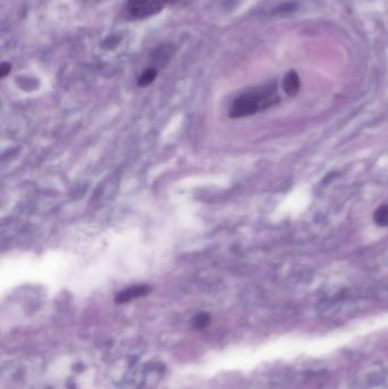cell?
Returning <instances> with one entry per match:
<instances>
[{"label": "cell", "instance_id": "cell-6", "mask_svg": "<svg viewBox=\"0 0 388 389\" xmlns=\"http://www.w3.org/2000/svg\"><path fill=\"white\" fill-rule=\"evenodd\" d=\"M156 76H157V71L154 70V69H149V70H146L144 73L141 74L140 78H139V81L138 83L140 87H146V85L151 84L153 81L155 80Z\"/></svg>", "mask_w": 388, "mask_h": 389}, {"label": "cell", "instance_id": "cell-2", "mask_svg": "<svg viewBox=\"0 0 388 389\" xmlns=\"http://www.w3.org/2000/svg\"><path fill=\"white\" fill-rule=\"evenodd\" d=\"M172 0H129L128 12L137 19H145L158 14Z\"/></svg>", "mask_w": 388, "mask_h": 389}, {"label": "cell", "instance_id": "cell-7", "mask_svg": "<svg viewBox=\"0 0 388 389\" xmlns=\"http://www.w3.org/2000/svg\"><path fill=\"white\" fill-rule=\"evenodd\" d=\"M208 321H209V316L207 315V314L202 313V314H198V315L195 317L194 324L196 328L201 329V328H204L206 324L208 323Z\"/></svg>", "mask_w": 388, "mask_h": 389}, {"label": "cell", "instance_id": "cell-4", "mask_svg": "<svg viewBox=\"0 0 388 389\" xmlns=\"http://www.w3.org/2000/svg\"><path fill=\"white\" fill-rule=\"evenodd\" d=\"M283 85H284V90L286 91L287 95L289 96L296 95L301 87V81L300 78H298V74L296 72H294V71H290V72L285 77Z\"/></svg>", "mask_w": 388, "mask_h": 389}, {"label": "cell", "instance_id": "cell-8", "mask_svg": "<svg viewBox=\"0 0 388 389\" xmlns=\"http://www.w3.org/2000/svg\"><path fill=\"white\" fill-rule=\"evenodd\" d=\"M10 69H12L10 64L3 63L1 67H0V76H1V78H5L10 72Z\"/></svg>", "mask_w": 388, "mask_h": 389}, {"label": "cell", "instance_id": "cell-3", "mask_svg": "<svg viewBox=\"0 0 388 389\" xmlns=\"http://www.w3.org/2000/svg\"><path fill=\"white\" fill-rule=\"evenodd\" d=\"M151 291H152V288L149 287V285H133V287L124 289V290L119 292L115 297V302L117 303V304H124V303L131 302L136 298L147 296Z\"/></svg>", "mask_w": 388, "mask_h": 389}, {"label": "cell", "instance_id": "cell-5", "mask_svg": "<svg viewBox=\"0 0 388 389\" xmlns=\"http://www.w3.org/2000/svg\"><path fill=\"white\" fill-rule=\"evenodd\" d=\"M373 220L380 227H388V205H383L373 214Z\"/></svg>", "mask_w": 388, "mask_h": 389}, {"label": "cell", "instance_id": "cell-1", "mask_svg": "<svg viewBox=\"0 0 388 389\" xmlns=\"http://www.w3.org/2000/svg\"><path fill=\"white\" fill-rule=\"evenodd\" d=\"M279 102L276 85H266L237 98L230 109V116L238 117L250 116L259 110L266 109Z\"/></svg>", "mask_w": 388, "mask_h": 389}]
</instances>
